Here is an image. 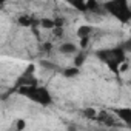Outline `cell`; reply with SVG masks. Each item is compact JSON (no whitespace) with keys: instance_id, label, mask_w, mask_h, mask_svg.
<instances>
[{"instance_id":"cell-5","label":"cell","mask_w":131,"mask_h":131,"mask_svg":"<svg viewBox=\"0 0 131 131\" xmlns=\"http://www.w3.org/2000/svg\"><path fill=\"white\" fill-rule=\"evenodd\" d=\"M91 32H93V26H90V25H82V26H79V29H77V37L82 40V46H85V45L88 43V39H90Z\"/></svg>"},{"instance_id":"cell-4","label":"cell","mask_w":131,"mask_h":131,"mask_svg":"<svg viewBox=\"0 0 131 131\" xmlns=\"http://www.w3.org/2000/svg\"><path fill=\"white\" fill-rule=\"evenodd\" d=\"M114 116H116V117L119 119V122H122L123 125L131 126V108H128V106L117 108V110H114Z\"/></svg>"},{"instance_id":"cell-13","label":"cell","mask_w":131,"mask_h":131,"mask_svg":"<svg viewBox=\"0 0 131 131\" xmlns=\"http://www.w3.org/2000/svg\"><path fill=\"white\" fill-rule=\"evenodd\" d=\"M129 85H131V83H129Z\"/></svg>"},{"instance_id":"cell-9","label":"cell","mask_w":131,"mask_h":131,"mask_svg":"<svg viewBox=\"0 0 131 131\" xmlns=\"http://www.w3.org/2000/svg\"><path fill=\"white\" fill-rule=\"evenodd\" d=\"M77 74H79V68L77 67H73V68H68V70L63 71V76L65 77H76Z\"/></svg>"},{"instance_id":"cell-2","label":"cell","mask_w":131,"mask_h":131,"mask_svg":"<svg viewBox=\"0 0 131 131\" xmlns=\"http://www.w3.org/2000/svg\"><path fill=\"white\" fill-rule=\"evenodd\" d=\"M106 13H110L113 17H116L119 22L126 23L131 19V8L125 0H114V2H106L103 5Z\"/></svg>"},{"instance_id":"cell-7","label":"cell","mask_w":131,"mask_h":131,"mask_svg":"<svg viewBox=\"0 0 131 131\" xmlns=\"http://www.w3.org/2000/svg\"><path fill=\"white\" fill-rule=\"evenodd\" d=\"M19 23L23 25V26H31V25L36 23V20H34V17H31V16H28V14H22V16L19 17Z\"/></svg>"},{"instance_id":"cell-12","label":"cell","mask_w":131,"mask_h":131,"mask_svg":"<svg viewBox=\"0 0 131 131\" xmlns=\"http://www.w3.org/2000/svg\"><path fill=\"white\" fill-rule=\"evenodd\" d=\"M122 48L125 49V51H131V34H129V37L123 42V45H122Z\"/></svg>"},{"instance_id":"cell-6","label":"cell","mask_w":131,"mask_h":131,"mask_svg":"<svg viewBox=\"0 0 131 131\" xmlns=\"http://www.w3.org/2000/svg\"><path fill=\"white\" fill-rule=\"evenodd\" d=\"M59 51L65 56H71V54H77V45H74L73 42H63L60 46H59Z\"/></svg>"},{"instance_id":"cell-10","label":"cell","mask_w":131,"mask_h":131,"mask_svg":"<svg viewBox=\"0 0 131 131\" xmlns=\"http://www.w3.org/2000/svg\"><path fill=\"white\" fill-rule=\"evenodd\" d=\"M26 128V122L23 119H17L14 123V131H23Z\"/></svg>"},{"instance_id":"cell-8","label":"cell","mask_w":131,"mask_h":131,"mask_svg":"<svg viewBox=\"0 0 131 131\" xmlns=\"http://www.w3.org/2000/svg\"><path fill=\"white\" fill-rule=\"evenodd\" d=\"M39 23L45 29H56V20L54 19H42Z\"/></svg>"},{"instance_id":"cell-3","label":"cell","mask_w":131,"mask_h":131,"mask_svg":"<svg viewBox=\"0 0 131 131\" xmlns=\"http://www.w3.org/2000/svg\"><path fill=\"white\" fill-rule=\"evenodd\" d=\"M97 57L102 59V62H105L106 65L116 71L117 67H122L123 60H125V49L123 48H113V49H102L97 52Z\"/></svg>"},{"instance_id":"cell-11","label":"cell","mask_w":131,"mask_h":131,"mask_svg":"<svg viewBox=\"0 0 131 131\" xmlns=\"http://www.w3.org/2000/svg\"><path fill=\"white\" fill-rule=\"evenodd\" d=\"M82 63H83V52H77V54H76V57H74V65L79 68Z\"/></svg>"},{"instance_id":"cell-1","label":"cell","mask_w":131,"mask_h":131,"mask_svg":"<svg viewBox=\"0 0 131 131\" xmlns=\"http://www.w3.org/2000/svg\"><path fill=\"white\" fill-rule=\"evenodd\" d=\"M19 93L25 97H28L29 100L42 105V106H46L52 102L51 99V93L48 91L46 86H40L39 83H34V85H28V86H22L19 88Z\"/></svg>"}]
</instances>
